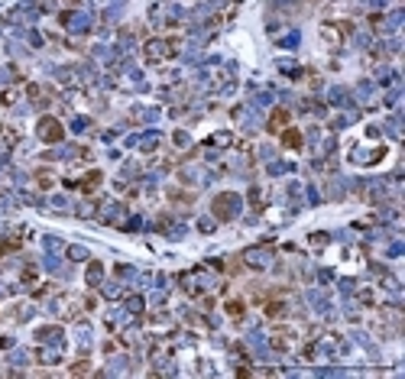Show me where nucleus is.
I'll return each instance as SVG.
<instances>
[{"mask_svg":"<svg viewBox=\"0 0 405 379\" xmlns=\"http://www.w3.org/2000/svg\"><path fill=\"white\" fill-rule=\"evenodd\" d=\"M39 133H43V140H59V123L56 120H43L39 123Z\"/></svg>","mask_w":405,"mask_h":379,"instance_id":"nucleus-1","label":"nucleus"},{"mask_svg":"<svg viewBox=\"0 0 405 379\" xmlns=\"http://www.w3.org/2000/svg\"><path fill=\"white\" fill-rule=\"evenodd\" d=\"M146 52H149V59H162V52H166V43H149Z\"/></svg>","mask_w":405,"mask_h":379,"instance_id":"nucleus-2","label":"nucleus"}]
</instances>
